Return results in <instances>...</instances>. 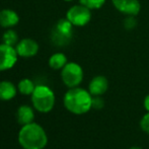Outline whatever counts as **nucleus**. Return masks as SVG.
I'll return each instance as SVG.
<instances>
[{"label":"nucleus","instance_id":"nucleus-1","mask_svg":"<svg viewBox=\"0 0 149 149\" xmlns=\"http://www.w3.org/2000/svg\"><path fill=\"white\" fill-rule=\"evenodd\" d=\"M63 104L71 114L84 115L92 109V95L88 89L79 86L72 87L65 92Z\"/></svg>","mask_w":149,"mask_h":149},{"label":"nucleus","instance_id":"nucleus-2","mask_svg":"<svg viewBox=\"0 0 149 149\" xmlns=\"http://www.w3.org/2000/svg\"><path fill=\"white\" fill-rule=\"evenodd\" d=\"M17 140L24 149H44L48 144V135L40 124L33 122L22 126Z\"/></svg>","mask_w":149,"mask_h":149},{"label":"nucleus","instance_id":"nucleus-3","mask_svg":"<svg viewBox=\"0 0 149 149\" xmlns=\"http://www.w3.org/2000/svg\"><path fill=\"white\" fill-rule=\"evenodd\" d=\"M31 98L33 109L42 114H48L55 107V93L47 85H36V88L31 95Z\"/></svg>","mask_w":149,"mask_h":149},{"label":"nucleus","instance_id":"nucleus-4","mask_svg":"<svg viewBox=\"0 0 149 149\" xmlns=\"http://www.w3.org/2000/svg\"><path fill=\"white\" fill-rule=\"evenodd\" d=\"M73 26L66 17L56 22L51 31V41L54 46L64 47L71 42L73 38Z\"/></svg>","mask_w":149,"mask_h":149},{"label":"nucleus","instance_id":"nucleus-5","mask_svg":"<svg viewBox=\"0 0 149 149\" xmlns=\"http://www.w3.org/2000/svg\"><path fill=\"white\" fill-rule=\"evenodd\" d=\"M83 77H84V72L82 67L76 62H68L61 69L62 82L68 88L79 86L82 82Z\"/></svg>","mask_w":149,"mask_h":149},{"label":"nucleus","instance_id":"nucleus-6","mask_svg":"<svg viewBox=\"0 0 149 149\" xmlns=\"http://www.w3.org/2000/svg\"><path fill=\"white\" fill-rule=\"evenodd\" d=\"M91 9L82 4H75L71 6L66 12V18L76 28L85 26L91 20Z\"/></svg>","mask_w":149,"mask_h":149},{"label":"nucleus","instance_id":"nucleus-7","mask_svg":"<svg viewBox=\"0 0 149 149\" xmlns=\"http://www.w3.org/2000/svg\"><path fill=\"white\" fill-rule=\"evenodd\" d=\"M17 59L18 55L15 47L4 43L0 44V72L11 69L16 64Z\"/></svg>","mask_w":149,"mask_h":149},{"label":"nucleus","instance_id":"nucleus-8","mask_svg":"<svg viewBox=\"0 0 149 149\" xmlns=\"http://www.w3.org/2000/svg\"><path fill=\"white\" fill-rule=\"evenodd\" d=\"M112 4L116 10L126 16H137L141 10L139 0H112Z\"/></svg>","mask_w":149,"mask_h":149},{"label":"nucleus","instance_id":"nucleus-9","mask_svg":"<svg viewBox=\"0 0 149 149\" xmlns=\"http://www.w3.org/2000/svg\"><path fill=\"white\" fill-rule=\"evenodd\" d=\"M39 44L37 41L30 38L19 40L15 46V50L17 52L18 57L22 58H31L35 57L39 53Z\"/></svg>","mask_w":149,"mask_h":149},{"label":"nucleus","instance_id":"nucleus-10","mask_svg":"<svg viewBox=\"0 0 149 149\" xmlns=\"http://www.w3.org/2000/svg\"><path fill=\"white\" fill-rule=\"evenodd\" d=\"M109 89V80L104 75H96L88 83V91L92 96H102Z\"/></svg>","mask_w":149,"mask_h":149},{"label":"nucleus","instance_id":"nucleus-11","mask_svg":"<svg viewBox=\"0 0 149 149\" xmlns=\"http://www.w3.org/2000/svg\"><path fill=\"white\" fill-rule=\"evenodd\" d=\"M19 22V16L17 12L9 8L0 10V26L4 29H12Z\"/></svg>","mask_w":149,"mask_h":149},{"label":"nucleus","instance_id":"nucleus-12","mask_svg":"<svg viewBox=\"0 0 149 149\" xmlns=\"http://www.w3.org/2000/svg\"><path fill=\"white\" fill-rule=\"evenodd\" d=\"M35 109L33 107L28 106V104H22L16 111V119L20 126L28 125L33 123L35 120Z\"/></svg>","mask_w":149,"mask_h":149},{"label":"nucleus","instance_id":"nucleus-13","mask_svg":"<svg viewBox=\"0 0 149 149\" xmlns=\"http://www.w3.org/2000/svg\"><path fill=\"white\" fill-rule=\"evenodd\" d=\"M17 85H14L11 81H0V100L8 102L14 98L17 93Z\"/></svg>","mask_w":149,"mask_h":149},{"label":"nucleus","instance_id":"nucleus-14","mask_svg":"<svg viewBox=\"0 0 149 149\" xmlns=\"http://www.w3.org/2000/svg\"><path fill=\"white\" fill-rule=\"evenodd\" d=\"M48 63H49L50 68L54 69V70H61L68 63V60H67V57L64 53L57 52V53H54L49 58Z\"/></svg>","mask_w":149,"mask_h":149},{"label":"nucleus","instance_id":"nucleus-15","mask_svg":"<svg viewBox=\"0 0 149 149\" xmlns=\"http://www.w3.org/2000/svg\"><path fill=\"white\" fill-rule=\"evenodd\" d=\"M36 88V85L33 80L30 78H24L19 80L17 84V90L19 93L24 94V95H31L33 90Z\"/></svg>","mask_w":149,"mask_h":149},{"label":"nucleus","instance_id":"nucleus-16","mask_svg":"<svg viewBox=\"0 0 149 149\" xmlns=\"http://www.w3.org/2000/svg\"><path fill=\"white\" fill-rule=\"evenodd\" d=\"M18 36L16 31L12 29H7L2 35V43L6 44V45L15 47L16 44L18 43Z\"/></svg>","mask_w":149,"mask_h":149},{"label":"nucleus","instance_id":"nucleus-17","mask_svg":"<svg viewBox=\"0 0 149 149\" xmlns=\"http://www.w3.org/2000/svg\"><path fill=\"white\" fill-rule=\"evenodd\" d=\"M79 3L86 6L87 8L91 10L100 9L104 5L107 0H78Z\"/></svg>","mask_w":149,"mask_h":149},{"label":"nucleus","instance_id":"nucleus-18","mask_svg":"<svg viewBox=\"0 0 149 149\" xmlns=\"http://www.w3.org/2000/svg\"><path fill=\"white\" fill-rule=\"evenodd\" d=\"M123 26L127 31H132L137 26V19L136 16H126L123 20Z\"/></svg>","mask_w":149,"mask_h":149},{"label":"nucleus","instance_id":"nucleus-19","mask_svg":"<svg viewBox=\"0 0 149 149\" xmlns=\"http://www.w3.org/2000/svg\"><path fill=\"white\" fill-rule=\"evenodd\" d=\"M140 128L142 129V131L149 135V112L146 113L140 120Z\"/></svg>","mask_w":149,"mask_h":149},{"label":"nucleus","instance_id":"nucleus-20","mask_svg":"<svg viewBox=\"0 0 149 149\" xmlns=\"http://www.w3.org/2000/svg\"><path fill=\"white\" fill-rule=\"evenodd\" d=\"M104 106V100L102 96H92V108L96 110H100Z\"/></svg>","mask_w":149,"mask_h":149},{"label":"nucleus","instance_id":"nucleus-21","mask_svg":"<svg viewBox=\"0 0 149 149\" xmlns=\"http://www.w3.org/2000/svg\"><path fill=\"white\" fill-rule=\"evenodd\" d=\"M143 106H144V109H145L147 112H149V94H147V95L144 97Z\"/></svg>","mask_w":149,"mask_h":149},{"label":"nucleus","instance_id":"nucleus-22","mask_svg":"<svg viewBox=\"0 0 149 149\" xmlns=\"http://www.w3.org/2000/svg\"><path fill=\"white\" fill-rule=\"evenodd\" d=\"M129 149H142V148L139 147V146H132V147H130Z\"/></svg>","mask_w":149,"mask_h":149},{"label":"nucleus","instance_id":"nucleus-23","mask_svg":"<svg viewBox=\"0 0 149 149\" xmlns=\"http://www.w3.org/2000/svg\"><path fill=\"white\" fill-rule=\"evenodd\" d=\"M64 1H67V2H69V1H72V0H64Z\"/></svg>","mask_w":149,"mask_h":149}]
</instances>
